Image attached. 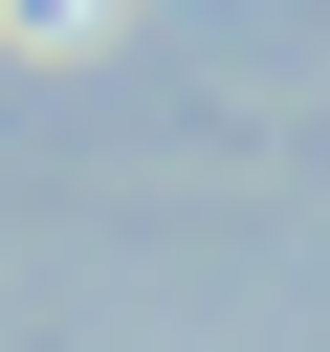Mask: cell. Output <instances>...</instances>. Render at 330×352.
Listing matches in <instances>:
<instances>
[{
  "mask_svg": "<svg viewBox=\"0 0 330 352\" xmlns=\"http://www.w3.org/2000/svg\"><path fill=\"white\" fill-rule=\"evenodd\" d=\"M0 22H22V44H88V22H110V0H0Z\"/></svg>",
  "mask_w": 330,
  "mask_h": 352,
  "instance_id": "1",
  "label": "cell"
}]
</instances>
